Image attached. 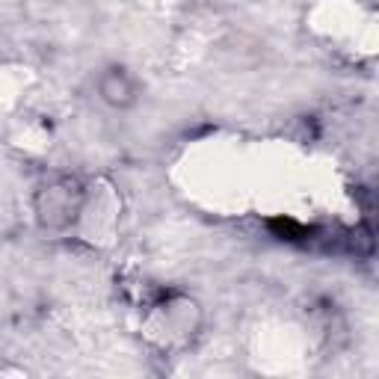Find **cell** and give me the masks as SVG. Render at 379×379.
<instances>
[{
	"label": "cell",
	"instance_id": "cell-1",
	"mask_svg": "<svg viewBox=\"0 0 379 379\" xmlns=\"http://www.w3.org/2000/svg\"><path fill=\"white\" fill-rule=\"evenodd\" d=\"M110 80L116 86H110V83L101 86V92H104L107 101H113V104H124V101H131V86H128V80H124L122 74H110Z\"/></svg>",
	"mask_w": 379,
	"mask_h": 379
}]
</instances>
